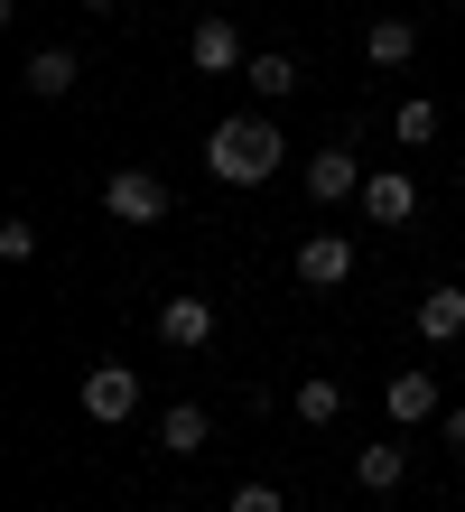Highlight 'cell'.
<instances>
[{
    "label": "cell",
    "mask_w": 465,
    "mask_h": 512,
    "mask_svg": "<svg viewBox=\"0 0 465 512\" xmlns=\"http://www.w3.org/2000/svg\"><path fill=\"white\" fill-rule=\"evenodd\" d=\"M205 168L224 177V187H261V177H279V122L270 112H233V122L205 131Z\"/></svg>",
    "instance_id": "6da1fadb"
},
{
    "label": "cell",
    "mask_w": 465,
    "mask_h": 512,
    "mask_svg": "<svg viewBox=\"0 0 465 512\" xmlns=\"http://www.w3.org/2000/svg\"><path fill=\"white\" fill-rule=\"evenodd\" d=\"M168 205H177V196H168L159 168H112V177H103V215H112V224H168Z\"/></svg>",
    "instance_id": "7a4b0ae2"
},
{
    "label": "cell",
    "mask_w": 465,
    "mask_h": 512,
    "mask_svg": "<svg viewBox=\"0 0 465 512\" xmlns=\"http://www.w3.org/2000/svg\"><path fill=\"white\" fill-rule=\"evenodd\" d=\"M131 410H140V373H131V364H84V419L121 429Z\"/></svg>",
    "instance_id": "3957f363"
},
{
    "label": "cell",
    "mask_w": 465,
    "mask_h": 512,
    "mask_svg": "<svg viewBox=\"0 0 465 512\" xmlns=\"http://www.w3.org/2000/svg\"><path fill=\"white\" fill-rule=\"evenodd\" d=\"M307 196H317V205L363 196V159H354V140H335V149H317V159H307Z\"/></svg>",
    "instance_id": "277c9868"
},
{
    "label": "cell",
    "mask_w": 465,
    "mask_h": 512,
    "mask_svg": "<svg viewBox=\"0 0 465 512\" xmlns=\"http://www.w3.org/2000/svg\"><path fill=\"white\" fill-rule=\"evenodd\" d=\"M214 326H224L214 298H168V308H159V345L168 354H196V345H214Z\"/></svg>",
    "instance_id": "5b68a950"
},
{
    "label": "cell",
    "mask_w": 465,
    "mask_h": 512,
    "mask_svg": "<svg viewBox=\"0 0 465 512\" xmlns=\"http://www.w3.org/2000/svg\"><path fill=\"white\" fill-rule=\"evenodd\" d=\"M298 280L307 289H345L354 280V243H345V233H307V243H298Z\"/></svg>",
    "instance_id": "8992f818"
},
{
    "label": "cell",
    "mask_w": 465,
    "mask_h": 512,
    "mask_svg": "<svg viewBox=\"0 0 465 512\" xmlns=\"http://www.w3.org/2000/svg\"><path fill=\"white\" fill-rule=\"evenodd\" d=\"M186 56H196V75H242V66H252V56H242V28H233V19H196Z\"/></svg>",
    "instance_id": "52a82bcc"
},
{
    "label": "cell",
    "mask_w": 465,
    "mask_h": 512,
    "mask_svg": "<svg viewBox=\"0 0 465 512\" xmlns=\"http://www.w3.org/2000/svg\"><path fill=\"white\" fill-rule=\"evenodd\" d=\"M410 215H419V187L400 168H372L363 177V224H410Z\"/></svg>",
    "instance_id": "ba28073f"
},
{
    "label": "cell",
    "mask_w": 465,
    "mask_h": 512,
    "mask_svg": "<svg viewBox=\"0 0 465 512\" xmlns=\"http://www.w3.org/2000/svg\"><path fill=\"white\" fill-rule=\"evenodd\" d=\"M75 75H84V56H75V47H38V56L19 66V84H28L38 103H66V94H75Z\"/></svg>",
    "instance_id": "9c48e42d"
},
{
    "label": "cell",
    "mask_w": 465,
    "mask_h": 512,
    "mask_svg": "<svg viewBox=\"0 0 465 512\" xmlns=\"http://www.w3.org/2000/svg\"><path fill=\"white\" fill-rule=\"evenodd\" d=\"M382 410L400 419V429H428V419H438V373H391L382 382Z\"/></svg>",
    "instance_id": "30bf717a"
},
{
    "label": "cell",
    "mask_w": 465,
    "mask_h": 512,
    "mask_svg": "<svg viewBox=\"0 0 465 512\" xmlns=\"http://www.w3.org/2000/svg\"><path fill=\"white\" fill-rule=\"evenodd\" d=\"M363 56H372L382 75H400V66L419 56V19H372V28H363Z\"/></svg>",
    "instance_id": "8fae6325"
},
{
    "label": "cell",
    "mask_w": 465,
    "mask_h": 512,
    "mask_svg": "<svg viewBox=\"0 0 465 512\" xmlns=\"http://www.w3.org/2000/svg\"><path fill=\"white\" fill-rule=\"evenodd\" d=\"M400 475H410V447H400V438H382V447H354V485H363V494H391Z\"/></svg>",
    "instance_id": "7c38bea8"
},
{
    "label": "cell",
    "mask_w": 465,
    "mask_h": 512,
    "mask_svg": "<svg viewBox=\"0 0 465 512\" xmlns=\"http://www.w3.org/2000/svg\"><path fill=\"white\" fill-rule=\"evenodd\" d=\"M242 84H252L261 103H289V94H298V56H289V47H261L252 66H242Z\"/></svg>",
    "instance_id": "4fadbf2b"
},
{
    "label": "cell",
    "mask_w": 465,
    "mask_h": 512,
    "mask_svg": "<svg viewBox=\"0 0 465 512\" xmlns=\"http://www.w3.org/2000/svg\"><path fill=\"white\" fill-rule=\"evenodd\" d=\"M205 438H214V419H205V401H177V410L159 419V447H168V457H205Z\"/></svg>",
    "instance_id": "5bb4252c"
},
{
    "label": "cell",
    "mask_w": 465,
    "mask_h": 512,
    "mask_svg": "<svg viewBox=\"0 0 465 512\" xmlns=\"http://www.w3.org/2000/svg\"><path fill=\"white\" fill-rule=\"evenodd\" d=\"M419 336H428V345H456V336H465V289H428V298H419Z\"/></svg>",
    "instance_id": "9a60e30c"
},
{
    "label": "cell",
    "mask_w": 465,
    "mask_h": 512,
    "mask_svg": "<svg viewBox=\"0 0 465 512\" xmlns=\"http://www.w3.org/2000/svg\"><path fill=\"white\" fill-rule=\"evenodd\" d=\"M298 419H307V429H335V419H345V382H335V373H307L298 382Z\"/></svg>",
    "instance_id": "2e32d148"
},
{
    "label": "cell",
    "mask_w": 465,
    "mask_h": 512,
    "mask_svg": "<svg viewBox=\"0 0 465 512\" xmlns=\"http://www.w3.org/2000/svg\"><path fill=\"white\" fill-rule=\"evenodd\" d=\"M391 131L410 140V149H428V140H438V103H428V94H410V103L391 112Z\"/></svg>",
    "instance_id": "e0dca14e"
},
{
    "label": "cell",
    "mask_w": 465,
    "mask_h": 512,
    "mask_svg": "<svg viewBox=\"0 0 465 512\" xmlns=\"http://www.w3.org/2000/svg\"><path fill=\"white\" fill-rule=\"evenodd\" d=\"M0 261H38V224H28V215L0 224Z\"/></svg>",
    "instance_id": "ac0fdd59"
},
{
    "label": "cell",
    "mask_w": 465,
    "mask_h": 512,
    "mask_svg": "<svg viewBox=\"0 0 465 512\" xmlns=\"http://www.w3.org/2000/svg\"><path fill=\"white\" fill-rule=\"evenodd\" d=\"M224 512H289V503H279V485H261V475H252V485H233Z\"/></svg>",
    "instance_id": "d6986e66"
},
{
    "label": "cell",
    "mask_w": 465,
    "mask_h": 512,
    "mask_svg": "<svg viewBox=\"0 0 465 512\" xmlns=\"http://www.w3.org/2000/svg\"><path fill=\"white\" fill-rule=\"evenodd\" d=\"M438 438H447L456 457H465V410H438Z\"/></svg>",
    "instance_id": "ffe728a7"
},
{
    "label": "cell",
    "mask_w": 465,
    "mask_h": 512,
    "mask_svg": "<svg viewBox=\"0 0 465 512\" xmlns=\"http://www.w3.org/2000/svg\"><path fill=\"white\" fill-rule=\"evenodd\" d=\"M75 10H93V19H103V10H121V0H75Z\"/></svg>",
    "instance_id": "44dd1931"
}]
</instances>
